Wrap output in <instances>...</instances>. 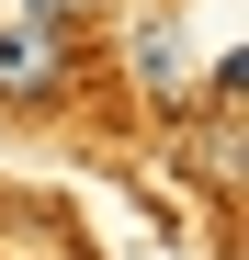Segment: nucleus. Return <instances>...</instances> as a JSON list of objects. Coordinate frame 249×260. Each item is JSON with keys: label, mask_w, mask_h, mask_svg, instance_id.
I'll return each mask as SVG.
<instances>
[{"label": "nucleus", "mask_w": 249, "mask_h": 260, "mask_svg": "<svg viewBox=\"0 0 249 260\" xmlns=\"http://www.w3.org/2000/svg\"><path fill=\"white\" fill-rule=\"evenodd\" d=\"M68 79H79V46H68V34L0 23V102H12V113H57Z\"/></svg>", "instance_id": "obj_1"}, {"label": "nucleus", "mask_w": 249, "mask_h": 260, "mask_svg": "<svg viewBox=\"0 0 249 260\" xmlns=\"http://www.w3.org/2000/svg\"><path fill=\"white\" fill-rule=\"evenodd\" d=\"M124 68H136V102L193 113V34H181V12H124Z\"/></svg>", "instance_id": "obj_2"}, {"label": "nucleus", "mask_w": 249, "mask_h": 260, "mask_svg": "<svg viewBox=\"0 0 249 260\" xmlns=\"http://www.w3.org/2000/svg\"><path fill=\"white\" fill-rule=\"evenodd\" d=\"M102 0H0V23H34V34H79Z\"/></svg>", "instance_id": "obj_3"}]
</instances>
